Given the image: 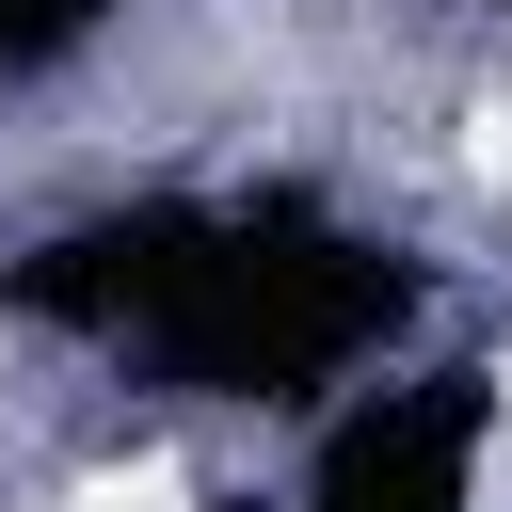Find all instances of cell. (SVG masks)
I'll list each match as a JSON object with an SVG mask.
<instances>
[{"label": "cell", "mask_w": 512, "mask_h": 512, "mask_svg": "<svg viewBox=\"0 0 512 512\" xmlns=\"http://www.w3.org/2000/svg\"><path fill=\"white\" fill-rule=\"evenodd\" d=\"M64 512H192V480H176V464H96Z\"/></svg>", "instance_id": "cell-1"}, {"label": "cell", "mask_w": 512, "mask_h": 512, "mask_svg": "<svg viewBox=\"0 0 512 512\" xmlns=\"http://www.w3.org/2000/svg\"><path fill=\"white\" fill-rule=\"evenodd\" d=\"M480 480H496V496H512V384H496V448H480Z\"/></svg>", "instance_id": "cell-2"}]
</instances>
